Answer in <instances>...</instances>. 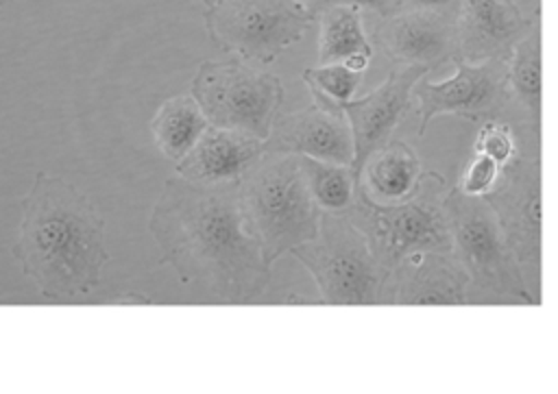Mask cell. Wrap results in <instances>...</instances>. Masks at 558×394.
<instances>
[{
  "instance_id": "cell-8",
  "label": "cell",
  "mask_w": 558,
  "mask_h": 394,
  "mask_svg": "<svg viewBox=\"0 0 558 394\" xmlns=\"http://www.w3.org/2000/svg\"><path fill=\"white\" fill-rule=\"evenodd\" d=\"M314 17L301 0H218L207 7L205 26L220 50L268 65L303 37Z\"/></svg>"
},
{
  "instance_id": "cell-1",
  "label": "cell",
  "mask_w": 558,
  "mask_h": 394,
  "mask_svg": "<svg viewBox=\"0 0 558 394\" xmlns=\"http://www.w3.org/2000/svg\"><path fill=\"white\" fill-rule=\"evenodd\" d=\"M148 231L161 263L203 300L248 303L270 281V263L248 229L240 181L198 183L168 178L153 207Z\"/></svg>"
},
{
  "instance_id": "cell-24",
  "label": "cell",
  "mask_w": 558,
  "mask_h": 394,
  "mask_svg": "<svg viewBox=\"0 0 558 394\" xmlns=\"http://www.w3.org/2000/svg\"><path fill=\"white\" fill-rule=\"evenodd\" d=\"M501 170L504 168L493 157L473 152L462 168L458 189L466 196H486L499 181Z\"/></svg>"
},
{
  "instance_id": "cell-25",
  "label": "cell",
  "mask_w": 558,
  "mask_h": 394,
  "mask_svg": "<svg viewBox=\"0 0 558 394\" xmlns=\"http://www.w3.org/2000/svg\"><path fill=\"white\" fill-rule=\"evenodd\" d=\"M333 4H353L357 9H371L375 13H379L381 17H388L397 11H401V0H307L305 7L318 15L323 9L333 7Z\"/></svg>"
},
{
  "instance_id": "cell-12",
  "label": "cell",
  "mask_w": 558,
  "mask_h": 394,
  "mask_svg": "<svg viewBox=\"0 0 558 394\" xmlns=\"http://www.w3.org/2000/svg\"><path fill=\"white\" fill-rule=\"evenodd\" d=\"M373 41L397 65L432 70L456 57V20L449 11L401 9L381 17Z\"/></svg>"
},
{
  "instance_id": "cell-5",
  "label": "cell",
  "mask_w": 558,
  "mask_h": 394,
  "mask_svg": "<svg viewBox=\"0 0 558 394\" xmlns=\"http://www.w3.org/2000/svg\"><path fill=\"white\" fill-rule=\"evenodd\" d=\"M316 281L325 305H381L388 270L364 233L344 216L323 211L318 235L290 250Z\"/></svg>"
},
{
  "instance_id": "cell-2",
  "label": "cell",
  "mask_w": 558,
  "mask_h": 394,
  "mask_svg": "<svg viewBox=\"0 0 558 394\" xmlns=\"http://www.w3.org/2000/svg\"><path fill=\"white\" fill-rule=\"evenodd\" d=\"M13 257L52 300H76L98 283L109 250L105 220L94 202L61 176L37 172L22 198Z\"/></svg>"
},
{
  "instance_id": "cell-18",
  "label": "cell",
  "mask_w": 558,
  "mask_h": 394,
  "mask_svg": "<svg viewBox=\"0 0 558 394\" xmlns=\"http://www.w3.org/2000/svg\"><path fill=\"white\" fill-rule=\"evenodd\" d=\"M318 65L347 63L357 72H366L373 46L362 26V13L353 4H333L320 13Z\"/></svg>"
},
{
  "instance_id": "cell-19",
  "label": "cell",
  "mask_w": 558,
  "mask_h": 394,
  "mask_svg": "<svg viewBox=\"0 0 558 394\" xmlns=\"http://www.w3.org/2000/svg\"><path fill=\"white\" fill-rule=\"evenodd\" d=\"M506 76L510 96L525 109L532 133L538 135L543 122V35L538 17L506 57Z\"/></svg>"
},
{
  "instance_id": "cell-15",
  "label": "cell",
  "mask_w": 558,
  "mask_h": 394,
  "mask_svg": "<svg viewBox=\"0 0 558 394\" xmlns=\"http://www.w3.org/2000/svg\"><path fill=\"white\" fill-rule=\"evenodd\" d=\"M453 20V61L466 63L506 59L534 22L521 13L514 0H458Z\"/></svg>"
},
{
  "instance_id": "cell-14",
  "label": "cell",
  "mask_w": 558,
  "mask_h": 394,
  "mask_svg": "<svg viewBox=\"0 0 558 394\" xmlns=\"http://www.w3.org/2000/svg\"><path fill=\"white\" fill-rule=\"evenodd\" d=\"M266 150L296 152L320 161L353 165L355 146L342 107L314 100L307 109L275 118Z\"/></svg>"
},
{
  "instance_id": "cell-23",
  "label": "cell",
  "mask_w": 558,
  "mask_h": 394,
  "mask_svg": "<svg viewBox=\"0 0 558 394\" xmlns=\"http://www.w3.org/2000/svg\"><path fill=\"white\" fill-rule=\"evenodd\" d=\"M473 152L488 155L504 168L517 157L519 148H517L512 128L499 118H493V120H484V124L480 126L477 137L473 141Z\"/></svg>"
},
{
  "instance_id": "cell-20",
  "label": "cell",
  "mask_w": 558,
  "mask_h": 394,
  "mask_svg": "<svg viewBox=\"0 0 558 394\" xmlns=\"http://www.w3.org/2000/svg\"><path fill=\"white\" fill-rule=\"evenodd\" d=\"M207 126L205 113L190 94L166 100L150 122V133L163 157L177 163L192 150Z\"/></svg>"
},
{
  "instance_id": "cell-28",
  "label": "cell",
  "mask_w": 558,
  "mask_h": 394,
  "mask_svg": "<svg viewBox=\"0 0 558 394\" xmlns=\"http://www.w3.org/2000/svg\"><path fill=\"white\" fill-rule=\"evenodd\" d=\"M196 2H203V4H205V7H211V4H216V2H218V0H196Z\"/></svg>"
},
{
  "instance_id": "cell-26",
  "label": "cell",
  "mask_w": 558,
  "mask_h": 394,
  "mask_svg": "<svg viewBox=\"0 0 558 394\" xmlns=\"http://www.w3.org/2000/svg\"><path fill=\"white\" fill-rule=\"evenodd\" d=\"M458 0H401V9H434V11H449L456 9Z\"/></svg>"
},
{
  "instance_id": "cell-27",
  "label": "cell",
  "mask_w": 558,
  "mask_h": 394,
  "mask_svg": "<svg viewBox=\"0 0 558 394\" xmlns=\"http://www.w3.org/2000/svg\"><path fill=\"white\" fill-rule=\"evenodd\" d=\"M111 303H150L146 296H124V298H113Z\"/></svg>"
},
{
  "instance_id": "cell-7",
  "label": "cell",
  "mask_w": 558,
  "mask_h": 394,
  "mask_svg": "<svg viewBox=\"0 0 558 394\" xmlns=\"http://www.w3.org/2000/svg\"><path fill=\"white\" fill-rule=\"evenodd\" d=\"M344 216L364 233L373 255L388 272L412 255L453 250L445 200L414 196L381 205L357 187Z\"/></svg>"
},
{
  "instance_id": "cell-29",
  "label": "cell",
  "mask_w": 558,
  "mask_h": 394,
  "mask_svg": "<svg viewBox=\"0 0 558 394\" xmlns=\"http://www.w3.org/2000/svg\"><path fill=\"white\" fill-rule=\"evenodd\" d=\"M7 2H13V0H0V7H2V4H7Z\"/></svg>"
},
{
  "instance_id": "cell-11",
  "label": "cell",
  "mask_w": 558,
  "mask_h": 394,
  "mask_svg": "<svg viewBox=\"0 0 558 394\" xmlns=\"http://www.w3.org/2000/svg\"><path fill=\"white\" fill-rule=\"evenodd\" d=\"M425 65H397L386 81L362 98H351L342 111L351 124L355 159L353 170L360 172L373 150L392 139L395 128L405 118L416 83L427 76Z\"/></svg>"
},
{
  "instance_id": "cell-16",
  "label": "cell",
  "mask_w": 558,
  "mask_h": 394,
  "mask_svg": "<svg viewBox=\"0 0 558 394\" xmlns=\"http://www.w3.org/2000/svg\"><path fill=\"white\" fill-rule=\"evenodd\" d=\"M264 139L209 124L192 150L177 161V170L183 178L198 183L242 181V176L264 157Z\"/></svg>"
},
{
  "instance_id": "cell-3",
  "label": "cell",
  "mask_w": 558,
  "mask_h": 394,
  "mask_svg": "<svg viewBox=\"0 0 558 394\" xmlns=\"http://www.w3.org/2000/svg\"><path fill=\"white\" fill-rule=\"evenodd\" d=\"M240 200L268 263L318 235L323 209L296 152L266 150L242 176Z\"/></svg>"
},
{
  "instance_id": "cell-17",
  "label": "cell",
  "mask_w": 558,
  "mask_h": 394,
  "mask_svg": "<svg viewBox=\"0 0 558 394\" xmlns=\"http://www.w3.org/2000/svg\"><path fill=\"white\" fill-rule=\"evenodd\" d=\"M423 178H438L440 174L425 170L418 155L401 139H388L373 150L357 172V187L375 202L392 205L418 196Z\"/></svg>"
},
{
  "instance_id": "cell-9",
  "label": "cell",
  "mask_w": 558,
  "mask_h": 394,
  "mask_svg": "<svg viewBox=\"0 0 558 394\" xmlns=\"http://www.w3.org/2000/svg\"><path fill=\"white\" fill-rule=\"evenodd\" d=\"M484 198L499 220L532 296L541 303V159L517 152Z\"/></svg>"
},
{
  "instance_id": "cell-21",
  "label": "cell",
  "mask_w": 558,
  "mask_h": 394,
  "mask_svg": "<svg viewBox=\"0 0 558 394\" xmlns=\"http://www.w3.org/2000/svg\"><path fill=\"white\" fill-rule=\"evenodd\" d=\"M301 159L318 207L323 211L344 213L353 205L357 192V172L353 165L320 161L305 155H301Z\"/></svg>"
},
{
  "instance_id": "cell-10",
  "label": "cell",
  "mask_w": 558,
  "mask_h": 394,
  "mask_svg": "<svg viewBox=\"0 0 558 394\" xmlns=\"http://www.w3.org/2000/svg\"><path fill=\"white\" fill-rule=\"evenodd\" d=\"M412 96L418 102V135L438 115H458L466 120H493L510 98L506 59L466 63L456 59V74L447 81L416 83Z\"/></svg>"
},
{
  "instance_id": "cell-22",
  "label": "cell",
  "mask_w": 558,
  "mask_h": 394,
  "mask_svg": "<svg viewBox=\"0 0 558 394\" xmlns=\"http://www.w3.org/2000/svg\"><path fill=\"white\" fill-rule=\"evenodd\" d=\"M362 76L364 72H357L347 63H327V65L310 67L303 72V81L307 83L312 98L325 100L338 107H342L355 96L362 83Z\"/></svg>"
},
{
  "instance_id": "cell-13",
  "label": "cell",
  "mask_w": 558,
  "mask_h": 394,
  "mask_svg": "<svg viewBox=\"0 0 558 394\" xmlns=\"http://www.w3.org/2000/svg\"><path fill=\"white\" fill-rule=\"evenodd\" d=\"M381 305H473L471 281L451 253H418L388 272Z\"/></svg>"
},
{
  "instance_id": "cell-6",
  "label": "cell",
  "mask_w": 558,
  "mask_h": 394,
  "mask_svg": "<svg viewBox=\"0 0 558 394\" xmlns=\"http://www.w3.org/2000/svg\"><path fill=\"white\" fill-rule=\"evenodd\" d=\"M190 91L211 126L242 131L264 141L283 102L279 76L248 65L242 57L201 63Z\"/></svg>"
},
{
  "instance_id": "cell-4",
  "label": "cell",
  "mask_w": 558,
  "mask_h": 394,
  "mask_svg": "<svg viewBox=\"0 0 558 394\" xmlns=\"http://www.w3.org/2000/svg\"><path fill=\"white\" fill-rule=\"evenodd\" d=\"M442 200L451 226L453 255L469 274L473 303L538 305L486 198L466 196L453 187Z\"/></svg>"
}]
</instances>
